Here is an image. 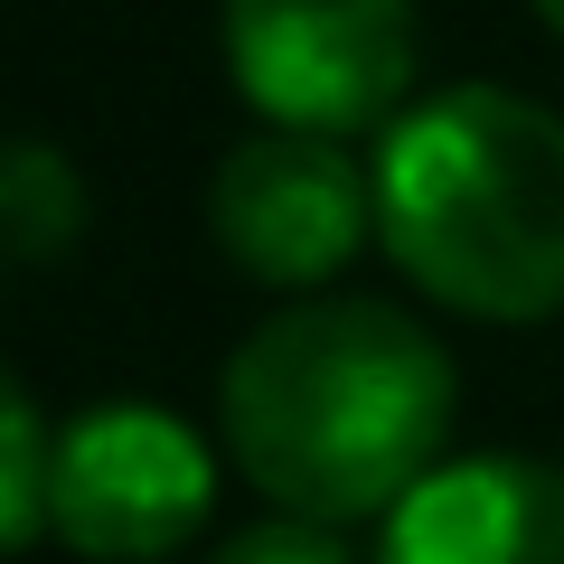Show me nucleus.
<instances>
[{"instance_id": "6", "label": "nucleus", "mask_w": 564, "mask_h": 564, "mask_svg": "<svg viewBox=\"0 0 564 564\" xmlns=\"http://www.w3.org/2000/svg\"><path fill=\"white\" fill-rule=\"evenodd\" d=\"M377 564H564V470L518 452L443 462L386 518Z\"/></svg>"}, {"instance_id": "5", "label": "nucleus", "mask_w": 564, "mask_h": 564, "mask_svg": "<svg viewBox=\"0 0 564 564\" xmlns=\"http://www.w3.org/2000/svg\"><path fill=\"white\" fill-rule=\"evenodd\" d=\"M207 226H217L226 263L282 292H311L339 263H358V245L377 236V188L321 132H254L217 161L207 188Z\"/></svg>"}, {"instance_id": "4", "label": "nucleus", "mask_w": 564, "mask_h": 564, "mask_svg": "<svg viewBox=\"0 0 564 564\" xmlns=\"http://www.w3.org/2000/svg\"><path fill=\"white\" fill-rule=\"evenodd\" d=\"M217 508V462L161 404H95L47 443V536L95 564H161Z\"/></svg>"}, {"instance_id": "2", "label": "nucleus", "mask_w": 564, "mask_h": 564, "mask_svg": "<svg viewBox=\"0 0 564 564\" xmlns=\"http://www.w3.org/2000/svg\"><path fill=\"white\" fill-rule=\"evenodd\" d=\"M377 245L470 321L564 311V122L508 85H452L377 141Z\"/></svg>"}, {"instance_id": "1", "label": "nucleus", "mask_w": 564, "mask_h": 564, "mask_svg": "<svg viewBox=\"0 0 564 564\" xmlns=\"http://www.w3.org/2000/svg\"><path fill=\"white\" fill-rule=\"evenodd\" d=\"M452 358L386 302H292L226 358L236 470L302 527L395 518L452 443Z\"/></svg>"}, {"instance_id": "9", "label": "nucleus", "mask_w": 564, "mask_h": 564, "mask_svg": "<svg viewBox=\"0 0 564 564\" xmlns=\"http://www.w3.org/2000/svg\"><path fill=\"white\" fill-rule=\"evenodd\" d=\"M207 564H348L339 527H302V518H263L245 536H226Z\"/></svg>"}, {"instance_id": "7", "label": "nucleus", "mask_w": 564, "mask_h": 564, "mask_svg": "<svg viewBox=\"0 0 564 564\" xmlns=\"http://www.w3.org/2000/svg\"><path fill=\"white\" fill-rule=\"evenodd\" d=\"M85 226V188L66 170V151L47 141H10L0 151V254H29V263H57Z\"/></svg>"}, {"instance_id": "10", "label": "nucleus", "mask_w": 564, "mask_h": 564, "mask_svg": "<svg viewBox=\"0 0 564 564\" xmlns=\"http://www.w3.org/2000/svg\"><path fill=\"white\" fill-rule=\"evenodd\" d=\"M536 20H545V29H564V0H536Z\"/></svg>"}, {"instance_id": "8", "label": "nucleus", "mask_w": 564, "mask_h": 564, "mask_svg": "<svg viewBox=\"0 0 564 564\" xmlns=\"http://www.w3.org/2000/svg\"><path fill=\"white\" fill-rule=\"evenodd\" d=\"M47 527V423L20 395V377L0 367V555H20Z\"/></svg>"}, {"instance_id": "3", "label": "nucleus", "mask_w": 564, "mask_h": 564, "mask_svg": "<svg viewBox=\"0 0 564 564\" xmlns=\"http://www.w3.org/2000/svg\"><path fill=\"white\" fill-rule=\"evenodd\" d=\"M226 76L273 132L348 141L414 85V0H226Z\"/></svg>"}]
</instances>
